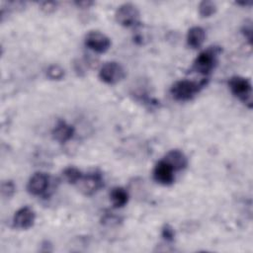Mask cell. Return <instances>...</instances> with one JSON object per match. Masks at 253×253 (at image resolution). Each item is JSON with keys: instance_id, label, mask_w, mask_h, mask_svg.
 <instances>
[{"instance_id": "obj_12", "label": "cell", "mask_w": 253, "mask_h": 253, "mask_svg": "<svg viewBox=\"0 0 253 253\" xmlns=\"http://www.w3.org/2000/svg\"><path fill=\"white\" fill-rule=\"evenodd\" d=\"M74 131L75 130H74L73 126L67 124L64 121H59L53 127L51 133L55 140H57L58 142L64 143L72 138Z\"/></svg>"}, {"instance_id": "obj_9", "label": "cell", "mask_w": 253, "mask_h": 253, "mask_svg": "<svg viewBox=\"0 0 253 253\" xmlns=\"http://www.w3.org/2000/svg\"><path fill=\"white\" fill-rule=\"evenodd\" d=\"M174 169L163 159L156 163L153 169V179L164 186H169L173 184L175 177H174Z\"/></svg>"}, {"instance_id": "obj_4", "label": "cell", "mask_w": 253, "mask_h": 253, "mask_svg": "<svg viewBox=\"0 0 253 253\" xmlns=\"http://www.w3.org/2000/svg\"><path fill=\"white\" fill-rule=\"evenodd\" d=\"M139 10L132 3H124L118 7L115 13L117 23L126 28L134 27L139 22Z\"/></svg>"}, {"instance_id": "obj_3", "label": "cell", "mask_w": 253, "mask_h": 253, "mask_svg": "<svg viewBox=\"0 0 253 253\" xmlns=\"http://www.w3.org/2000/svg\"><path fill=\"white\" fill-rule=\"evenodd\" d=\"M228 87L236 98L248 108H252V85L250 80L241 76H233L228 80Z\"/></svg>"}, {"instance_id": "obj_11", "label": "cell", "mask_w": 253, "mask_h": 253, "mask_svg": "<svg viewBox=\"0 0 253 253\" xmlns=\"http://www.w3.org/2000/svg\"><path fill=\"white\" fill-rule=\"evenodd\" d=\"M163 160L166 161L174 169V171L183 170L188 165V159L186 155L179 149H172L168 151L163 157Z\"/></svg>"}, {"instance_id": "obj_10", "label": "cell", "mask_w": 253, "mask_h": 253, "mask_svg": "<svg viewBox=\"0 0 253 253\" xmlns=\"http://www.w3.org/2000/svg\"><path fill=\"white\" fill-rule=\"evenodd\" d=\"M36 220V212L30 207L19 209L12 219L13 226L18 229H28L32 227Z\"/></svg>"}, {"instance_id": "obj_19", "label": "cell", "mask_w": 253, "mask_h": 253, "mask_svg": "<svg viewBox=\"0 0 253 253\" xmlns=\"http://www.w3.org/2000/svg\"><path fill=\"white\" fill-rule=\"evenodd\" d=\"M161 235L166 241L172 242L175 238V231L170 224H164L161 230Z\"/></svg>"}, {"instance_id": "obj_15", "label": "cell", "mask_w": 253, "mask_h": 253, "mask_svg": "<svg viewBox=\"0 0 253 253\" xmlns=\"http://www.w3.org/2000/svg\"><path fill=\"white\" fill-rule=\"evenodd\" d=\"M62 175H63V177H64V179L67 183L76 185L84 174L78 168L70 166V167H67L63 170Z\"/></svg>"}, {"instance_id": "obj_14", "label": "cell", "mask_w": 253, "mask_h": 253, "mask_svg": "<svg viewBox=\"0 0 253 253\" xmlns=\"http://www.w3.org/2000/svg\"><path fill=\"white\" fill-rule=\"evenodd\" d=\"M110 201L114 208H123L128 202V193L123 187H115L110 192Z\"/></svg>"}, {"instance_id": "obj_21", "label": "cell", "mask_w": 253, "mask_h": 253, "mask_svg": "<svg viewBox=\"0 0 253 253\" xmlns=\"http://www.w3.org/2000/svg\"><path fill=\"white\" fill-rule=\"evenodd\" d=\"M241 32H242L243 36L245 37V39L248 41V42L251 43L252 42V23H251V21H248L243 25Z\"/></svg>"}, {"instance_id": "obj_17", "label": "cell", "mask_w": 253, "mask_h": 253, "mask_svg": "<svg viewBox=\"0 0 253 253\" xmlns=\"http://www.w3.org/2000/svg\"><path fill=\"white\" fill-rule=\"evenodd\" d=\"M64 69L58 64H51L46 69V76L50 80H61L64 77Z\"/></svg>"}, {"instance_id": "obj_6", "label": "cell", "mask_w": 253, "mask_h": 253, "mask_svg": "<svg viewBox=\"0 0 253 253\" xmlns=\"http://www.w3.org/2000/svg\"><path fill=\"white\" fill-rule=\"evenodd\" d=\"M85 45L97 53L106 52L111 46V40L99 31H90L84 39Z\"/></svg>"}, {"instance_id": "obj_5", "label": "cell", "mask_w": 253, "mask_h": 253, "mask_svg": "<svg viewBox=\"0 0 253 253\" xmlns=\"http://www.w3.org/2000/svg\"><path fill=\"white\" fill-rule=\"evenodd\" d=\"M126 76L124 67L116 61L104 63L99 70V78L107 84H116Z\"/></svg>"}, {"instance_id": "obj_18", "label": "cell", "mask_w": 253, "mask_h": 253, "mask_svg": "<svg viewBox=\"0 0 253 253\" xmlns=\"http://www.w3.org/2000/svg\"><path fill=\"white\" fill-rule=\"evenodd\" d=\"M15 191H16V186L13 181L11 180L3 181L1 185V195L3 198L9 199L13 197V195L15 194Z\"/></svg>"}, {"instance_id": "obj_1", "label": "cell", "mask_w": 253, "mask_h": 253, "mask_svg": "<svg viewBox=\"0 0 253 253\" xmlns=\"http://www.w3.org/2000/svg\"><path fill=\"white\" fill-rule=\"evenodd\" d=\"M206 84V79L200 82L192 80H179L172 85L170 92L173 98L177 101H189L193 99Z\"/></svg>"}, {"instance_id": "obj_16", "label": "cell", "mask_w": 253, "mask_h": 253, "mask_svg": "<svg viewBox=\"0 0 253 253\" xmlns=\"http://www.w3.org/2000/svg\"><path fill=\"white\" fill-rule=\"evenodd\" d=\"M199 14L203 18H209L216 12V4L213 1L204 0L199 4Z\"/></svg>"}, {"instance_id": "obj_7", "label": "cell", "mask_w": 253, "mask_h": 253, "mask_svg": "<svg viewBox=\"0 0 253 253\" xmlns=\"http://www.w3.org/2000/svg\"><path fill=\"white\" fill-rule=\"evenodd\" d=\"M76 185L84 195H92L103 187L104 181L99 172H92L83 175Z\"/></svg>"}, {"instance_id": "obj_2", "label": "cell", "mask_w": 253, "mask_h": 253, "mask_svg": "<svg viewBox=\"0 0 253 253\" xmlns=\"http://www.w3.org/2000/svg\"><path fill=\"white\" fill-rule=\"evenodd\" d=\"M220 51V48L216 46H211L202 52L194 60L192 69L203 75L210 74L215 67L217 62V55Z\"/></svg>"}, {"instance_id": "obj_13", "label": "cell", "mask_w": 253, "mask_h": 253, "mask_svg": "<svg viewBox=\"0 0 253 253\" xmlns=\"http://www.w3.org/2000/svg\"><path fill=\"white\" fill-rule=\"evenodd\" d=\"M187 43L190 47L196 49L203 45L206 40V32L202 27L195 26L188 30L187 33Z\"/></svg>"}, {"instance_id": "obj_22", "label": "cell", "mask_w": 253, "mask_h": 253, "mask_svg": "<svg viewBox=\"0 0 253 253\" xmlns=\"http://www.w3.org/2000/svg\"><path fill=\"white\" fill-rule=\"evenodd\" d=\"M75 4L81 8H89L90 6H92L94 4V2L92 1H79V2H75Z\"/></svg>"}, {"instance_id": "obj_20", "label": "cell", "mask_w": 253, "mask_h": 253, "mask_svg": "<svg viewBox=\"0 0 253 253\" xmlns=\"http://www.w3.org/2000/svg\"><path fill=\"white\" fill-rule=\"evenodd\" d=\"M56 7H57V3L52 2V1H44V2L40 3L41 10L46 14H50V13L54 12L56 10Z\"/></svg>"}, {"instance_id": "obj_8", "label": "cell", "mask_w": 253, "mask_h": 253, "mask_svg": "<svg viewBox=\"0 0 253 253\" xmlns=\"http://www.w3.org/2000/svg\"><path fill=\"white\" fill-rule=\"evenodd\" d=\"M49 186V177L44 172H36L29 179L27 189L34 196H41L46 192Z\"/></svg>"}]
</instances>
